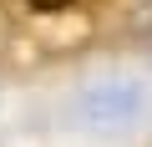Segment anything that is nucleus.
<instances>
[{
	"mask_svg": "<svg viewBox=\"0 0 152 147\" xmlns=\"http://www.w3.org/2000/svg\"><path fill=\"white\" fill-rule=\"evenodd\" d=\"M31 5H36V10H46V15H51V10H66V5H76V0H31Z\"/></svg>",
	"mask_w": 152,
	"mask_h": 147,
	"instance_id": "nucleus-1",
	"label": "nucleus"
}]
</instances>
